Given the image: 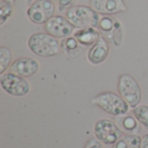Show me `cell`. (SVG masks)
I'll return each mask as SVG.
<instances>
[{
	"mask_svg": "<svg viewBox=\"0 0 148 148\" xmlns=\"http://www.w3.org/2000/svg\"><path fill=\"white\" fill-rule=\"evenodd\" d=\"M66 17L77 29L98 28L101 20L100 14L87 5H75L66 11Z\"/></svg>",
	"mask_w": 148,
	"mask_h": 148,
	"instance_id": "3957f363",
	"label": "cell"
},
{
	"mask_svg": "<svg viewBox=\"0 0 148 148\" xmlns=\"http://www.w3.org/2000/svg\"><path fill=\"white\" fill-rule=\"evenodd\" d=\"M26 2H27V4H31L32 3H33V0H26Z\"/></svg>",
	"mask_w": 148,
	"mask_h": 148,
	"instance_id": "603a6c76",
	"label": "cell"
},
{
	"mask_svg": "<svg viewBox=\"0 0 148 148\" xmlns=\"http://www.w3.org/2000/svg\"><path fill=\"white\" fill-rule=\"evenodd\" d=\"M109 42L103 36H101L99 40L89 49L87 53L88 61L94 64L99 65L106 61L109 54Z\"/></svg>",
	"mask_w": 148,
	"mask_h": 148,
	"instance_id": "7c38bea8",
	"label": "cell"
},
{
	"mask_svg": "<svg viewBox=\"0 0 148 148\" xmlns=\"http://www.w3.org/2000/svg\"><path fill=\"white\" fill-rule=\"evenodd\" d=\"M142 137L139 134H126L114 145V148H141Z\"/></svg>",
	"mask_w": 148,
	"mask_h": 148,
	"instance_id": "2e32d148",
	"label": "cell"
},
{
	"mask_svg": "<svg viewBox=\"0 0 148 148\" xmlns=\"http://www.w3.org/2000/svg\"><path fill=\"white\" fill-rule=\"evenodd\" d=\"M14 6L12 3L2 0L0 3V25H3L13 14Z\"/></svg>",
	"mask_w": 148,
	"mask_h": 148,
	"instance_id": "d6986e66",
	"label": "cell"
},
{
	"mask_svg": "<svg viewBox=\"0 0 148 148\" xmlns=\"http://www.w3.org/2000/svg\"><path fill=\"white\" fill-rule=\"evenodd\" d=\"M12 60V52L8 47L0 48V75L5 73L6 69L10 66Z\"/></svg>",
	"mask_w": 148,
	"mask_h": 148,
	"instance_id": "e0dca14e",
	"label": "cell"
},
{
	"mask_svg": "<svg viewBox=\"0 0 148 148\" xmlns=\"http://www.w3.org/2000/svg\"><path fill=\"white\" fill-rule=\"evenodd\" d=\"M133 114L138 121L148 130V105H139L133 110Z\"/></svg>",
	"mask_w": 148,
	"mask_h": 148,
	"instance_id": "ac0fdd59",
	"label": "cell"
},
{
	"mask_svg": "<svg viewBox=\"0 0 148 148\" xmlns=\"http://www.w3.org/2000/svg\"><path fill=\"white\" fill-rule=\"evenodd\" d=\"M91 102L107 114L117 117L127 114L129 110L127 102L120 95L110 91L100 93L92 99Z\"/></svg>",
	"mask_w": 148,
	"mask_h": 148,
	"instance_id": "7a4b0ae2",
	"label": "cell"
},
{
	"mask_svg": "<svg viewBox=\"0 0 148 148\" xmlns=\"http://www.w3.org/2000/svg\"><path fill=\"white\" fill-rule=\"evenodd\" d=\"M102 142H101L96 137L95 138H92L90 140H88L84 148H103L102 147Z\"/></svg>",
	"mask_w": 148,
	"mask_h": 148,
	"instance_id": "44dd1931",
	"label": "cell"
},
{
	"mask_svg": "<svg viewBox=\"0 0 148 148\" xmlns=\"http://www.w3.org/2000/svg\"><path fill=\"white\" fill-rule=\"evenodd\" d=\"M3 1H6V2H10V3H14L16 2V0H3Z\"/></svg>",
	"mask_w": 148,
	"mask_h": 148,
	"instance_id": "cb8c5ba5",
	"label": "cell"
},
{
	"mask_svg": "<svg viewBox=\"0 0 148 148\" xmlns=\"http://www.w3.org/2000/svg\"><path fill=\"white\" fill-rule=\"evenodd\" d=\"M75 28L66 16L60 15L54 16L44 24V29L47 33L62 39L70 36Z\"/></svg>",
	"mask_w": 148,
	"mask_h": 148,
	"instance_id": "9c48e42d",
	"label": "cell"
},
{
	"mask_svg": "<svg viewBox=\"0 0 148 148\" xmlns=\"http://www.w3.org/2000/svg\"><path fill=\"white\" fill-rule=\"evenodd\" d=\"M0 85L7 94L12 96H24L30 91L29 82L24 77L12 72L0 75Z\"/></svg>",
	"mask_w": 148,
	"mask_h": 148,
	"instance_id": "5b68a950",
	"label": "cell"
},
{
	"mask_svg": "<svg viewBox=\"0 0 148 148\" xmlns=\"http://www.w3.org/2000/svg\"><path fill=\"white\" fill-rule=\"evenodd\" d=\"M40 64L37 60L23 56L14 61L10 66V70L22 77L28 78L36 75L38 72Z\"/></svg>",
	"mask_w": 148,
	"mask_h": 148,
	"instance_id": "8fae6325",
	"label": "cell"
},
{
	"mask_svg": "<svg viewBox=\"0 0 148 148\" xmlns=\"http://www.w3.org/2000/svg\"><path fill=\"white\" fill-rule=\"evenodd\" d=\"M117 125L122 130L123 133L126 134H139L140 131V123L134 117V115H121L118 116Z\"/></svg>",
	"mask_w": 148,
	"mask_h": 148,
	"instance_id": "5bb4252c",
	"label": "cell"
},
{
	"mask_svg": "<svg viewBox=\"0 0 148 148\" xmlns=\"http://www.w3.org/2000/svg\"><path fill=\"white\" fill-rule=\"evenodd\" d=\"M141 148H148V134L142 137L141 140Z\"/></svg>",
	"mask_w": 148,
	"mask_h": 148,
	"instance_id": "7402d4cb",
	"label": "cell"
},
{
	"mask_svg": "<svg viewBox=\"0 0 148 148\" xmlns=\"http://www.w3.org/2000/svg\"><path fill=\"white\" fill-rule=\"evenodd\" d=\"M98 29L102 33V36L114 45L121 44L123 32L121 23L118 19L112 16H103L101 17Z\"/></svg>",
	"mask_w": 148,
	"mask_h": 148,
	"instance_id": "ba28073f",
	"label": "cell"
},
{
	"mask_svg": "<svg viewBox=\"0 0 148 148\" xmlns=\"http://www.w3.org/2000/svg\"><path fill=\"white\" fill-rule=\"evenodd\" d=\"M29 50L42 57H52L59 55L62 51L58 38L45 32L32 34L28 39Z\"/></svg>",
	"mask_w": 148,
	"mask_h": 148,
	"instance_id": "6da1fadb",
	"label": "cell"
},
{
	"mask_svg": "<svg viewBox=\"0 0 148 148\" xmlns=\"http://www.w3.org/2000/svg\"><path fill=\"white\" fill-rule=\"evenodd\" d=\"M77 0H58V8L60 11L68 10L75 5Z\"/></svg>",
	"mask_w": 148,
	"mask_h": 148,
	"instance_id": "ffe728a7",
	"label": "cell"
},
{
	"mask_svg": "<svg viewBox=\"0 0 148 148\" xmlns=\"http://www.w3.org/2000/svg\"><path fill=\"white\" fill-rule=\"evenodd\" d=\"M89 6L102 16H113L127 10L125 0H90Z\"/></svg>",
	"mask_w": 148,
	"mask_h": 148,
	"instance_id": "30bf717a",
	"label": "cell"
},
{
	"mask_svg": "<svg viewBox=\"0 0 148 148\" xmlns=\"http://www.w3.org/2000/svg\"><path fill=\"white\" fill-rule=\"evenodd\" d=\"M94 134L105 145H114L123 135V132L117 123L108 119L99 120L95 124Z\"/></svg>",
	"mask_w": 148,
	"mask_h": 148,
	"instance_id": "8992f818",
	"label": "cell"
},
{
	"mask_svg": "<svg viewBox=\"0 0 148 148\" xmlns=\"http://www.w3.org/2000/svg\"><path fill=\"white\" fill-rule=\"evenodd\" d=\"M56 6L52 0H36L28 8V18L35 24H45L55 16Z\"/></svg>",
	"mask_w": 148,
	"mask_h": 148,
	"instance_id": "52a82bcc",
	"label": "cell"
},
{
	"mask_svg": "<svg viewBox=\"0 0 148 148\" xmlns=\"http://www.w3.org/2000/svg\"><path fill=\"white\" fill-rule=\"evenodd\" d=\"M101 36V35L97 28L94 27L78 29L74 33V36L76 38L79 43L85 47L93 46L99 40Z\"/></svg>",
	"mask_w": 148,
	"mask_h": 148,
	"instance_id": "4fadbf2b",
	"label": "cell"
},
{
	"mask_svg": "<svg viewBox=\"0 0 148 148\" xmlns=\"http://www.w3.org/2000/svg\"><path fill=\"white\" fill-rule=\"evenodd\" d=\"M119 95L127 102L130 108H136L142 99L141 88L137 80L129 74H122L118 78Z\"/></svg>",
	"mask_w": 148,
	"mask_h": 148,
	"instance_id": "277c9868",
	"label": "cell"
},
{
	"mask_svg": "<svg viewBox=\"0 0 148 148\" xmlns=\"http://www.w3.org/2000/svg\"><path fill=\"white\" fill-rule=\"evenodd\" d=\"M62 51L69 57H76L82 52V45L79 43L76 38L73 36H69L62 39L60 42Z\"/></svg>",
	"mask_w": 148,
	"mask_h": 148,
	"instance_id": "9a60e30c",
	"label": "cell"
}]
</instances>
